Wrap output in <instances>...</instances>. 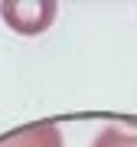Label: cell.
I'll list each match as a JSON object with an SVG mask.
<instances>
[{
    "label": "cell",
    "instance_id": "2",
    "mask_svg": "<svg viewBox=\"0 0 137 147\" xmlns=\"http://www.w3.org/2000/svg\"><path fill=\"white\" fill-rule=\"evenodd\" d=\"M0 147H62V134L52 121H33L0 137Z\"/></svg>",
    "mask_w": 137,
    "mask_h": 147
},
{
    "label": "cell",
    "instance_id": "3",
    "mask_svg": "<svg viewBox=\"0 0 137 147\" xmlns=\"http://www.w3.org/2000/svg\"><path fill=\"white\" fill-rule=\"evenodd\" d=\"M91 147H137V127H124V124H108L101 131Z\"/></svg>",
    "mask_w": 137,
    "mask_h": 147
},
{
    "label": "cell",
    "instance_id": "1",
    "mask_svg": "<svg viewBox=\"0 0 137 147\" xmlns=\"http://www.w3.org/2000/svg\"><path fill=\"white\" fill-rule=\"evenodd\" d=\"M0 16L13 33L20 36H36V33H46L56 20V3L52 0H42V3H16V0H7L0 3Z\"/></svg>",
    "mask_w": 137,
    "mask_h": 147
}]
</instances>
